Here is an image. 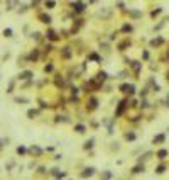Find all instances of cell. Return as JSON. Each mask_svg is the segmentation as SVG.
Segmentation results:
<instances>
[{"label": "cell", "instance_id": "cell-1", "mask_svg": "<svg viewBox=\"0 0 169 180\" xmlns=\"http://www.w3.org/2000/svg\"><path fill=\"white\" fill-rule=\"evenodd\" d=\"M120 90L125 92V94H129V95H132V94L135 92V87H134V85H127V83H124V85L120 87Z\"/></svg>", "mask_w": 169, "mask_h": 180}, {"label": "cell", "instance_id": "cell-2", "mask_svg": "<svg viewBox=\"0 0 169 180\" xmlns=\"http://www.w3.org/2000/svg\"><path fill=\"white\" fill-rule=\"evenodd\" d=\"M125 107H127V102H120V106H118V109H117V114H115V116H122L124 110H125Z\"/></svg>", "mask_w": 169, "mask_h": 180}, {"label": "cell", "instance_id": "cell-3", "mask_svg": "<svg viewBox=\"0 0 169 180\" xmlns=\"http://www.w3.org/2000/svg\"><path fill=\"white\" fill-rule=\"evenodd\" d=\"M93 172H95V168H85L81 177H90V175H93Z\"/></svg>", "mask_w": 169, "mask_h": 180}, {"label": "cell", "instance_id": "cell-4", "mask_svg": "<svg viewBox=\"0 0 169 180\" xmlns=\"http://www.w3.org/2000/svg\"><path fill=\"white\" fill-rule=\"evenodd\" d=\"M39 19H41L44 24H49V22H51V17H49V15H46V14H41V15H39Z\"/></svg>", "mask_w": 169, "mask_h": 180}, {"label": "cell", "instance_id": "cell-5", "mask_svg": "<svg viewBox=\"0 0 169 180\" xmlns=\"http://www.w3.org/2000/svg\"><path fill=\"white\" fill-rule=\"evenodd\" d=\"M32 76V72H24L19 75V78H22V80H27V78H31Z\"/></svg>", "mask_w": 169, "mask_h": 180}, {"label": "cell", "instance_id": "cell-6", "mask_svg": "<svg viewBox=\"0 0 169 180\" xmlns=\"http://www.w3.org/2000/svg\"><path fill=\"white\" fill-rule=\"evenodd\" d=\"M164 139H166V136H164V134H157V136L154 138V143H162Z\"/></svg>", "mask_w": 169, "mask_h": 180}, {"label": "cell", "instance_id": "cell-7", "mask_svg": "<svg viewBox=\"0 0 169 180\" xmlns=\"http://www.w3.org/2000/svg\"><path fill=\"white\" fill-rule=\"evenodd\" d=\"M61 54H63V58H69V56H71V51H69V48H64Z\"/></svg>", "mask_w": 169, "mask_h": 180}, {"label": "cell", "instance_id": "cell-8", "mask_svg": "<svg viewBox=\"0 0 169 180\" xmlns=\"http://www.w3.org/2000/svg\"><path fill=\"white\" fill-rule=\"evenodd\" d=\"M157 156H159V158H161V160H164V158H166V156H168V151H166V149H161V151H159V153H157Z\"/></svg>", "mask_w": 169, "mask_h": 180}, {"label": "cell", "instance_id": "cell-9", "mask_svg": "<svg viewBox=\"0 0 169 180\" xmlns=\"http://www.w3.org/2000/svg\"><path fill=\"white\" fill-rule=\"evenodd\" d=\"M53 177H64V173H63V172H59L58 168H54V170H53Z\"/></svg>", "mask_w": 169, "mask_h": 180}, {"label": "cell", "instance_id": "cell-10", "mask_svg": "<svg viewBox=\"0 0 169 180\" xmlns=\"http://www.w3.org/2000/svg\"><path fill=\"white\" fill-rule=\"evenodd\" d=\"M140 172H144V167L142 165H137L134 170H132V173H140Z\"/></svg>", "mask_w": 169, "mask_h": 180}, {"label": "cell", "instance_id": "cell-11", "mask_svg": "<svg viewBox=\"0 0 169 180\" xmlns=\"http://www.w3.org/2000/svg\"><path fill=\"white\" fill-rule=\"evenodd\" d=\"M132 66H134L135 73H139V70H140V63H139V61H134V63H132Z\"/></svg>", "mask_w": 169, "mask_h": 180}, {"label": "cell", "instance_id": "cell-12", "mask_svg": "<svg viewBox=\"0 0 169 180\" xmlns=\"http://www.w3.org/2000/svg\"><path fill=\"white\" fill-rule=\"evenodd\" d=\"M27 116H29V117H31V119H34V117H36V116H37V110H32V109H31V110H29V112H27Z\"/></svg>", "mask_w": 169, "mask_h": 180}, {"label": "cell", "instance_id": "cell-13", "mask_svg": "<svg viewBox=\"0 0 169 180\" xmlns=\"http://www.w3.org/2000/svg\"><path fill=\"white\" fill-rule=\"evenodd\" d=\"M31 151L36 153V155H41V148H37V146H32V148H31Z\"/></svg>", "mask_w": 169, "mask_h": 180}, {"label": "cell", "instance_id": "cell-14", "mask_svg": "<svg viewBox=\"0 0 169 180\" xmlns=\"http://www.w3.org/2000/svg\"><path fill=\"white\" fill-rule=\"evenodd\" d=\"M74 129H76L78 133H83V131H85V126H83V124H78V126H76Z\"/></svg>", "mask_w": 169, "mask_h": 180}, {"label": "cell", "instance_id": "cell-15", "mask_svg": "<svg viewBox=\"0 0 169 180\" xmlns=\"http://www.w3.org/2000/svg\"><path fill=\"white\" fill-rule=\"evenodd\" d=\"M15 2H17V0H9V2H7V10H10V9H12V5H14Z\"/></svg>", "mask_w": 169, "mask_h": 180}, {"label": "cell", "instance_id": "cell-16", "mask_svg": "<svg viewBox=\"0 0 169 180\" xmlns=\"http://www.w3.org/2000/svg\"><path fill=\"white\" fill-rule=\"evenodd\" d=\"M125 138L132 141V139H135V134H134V133H127V134H125Z\"/></svg>", "mask_w": 169, "mask_h": 180}, {"label": "cell", "instance_id": "cell-17", "mask_svg": "<svg viewBox=\"0 0 169 180\" xmlns=\"http://www.w3.org/2000/svg\"><path fill=\"white\" fill-rule=\"evenodd\" d=\"M47 37L54 41V39H56V34H54V31H49V32H47Z\"/></svg>", "mask_w": 169, "mask_h": 180}, {"label": "cell", "instance_id": "cell-18", "mask_svg": "<svg viewBox=\"0 0 169 180\" xmlns=\"http://www.w3.org/2000/svg\"><path fill=\"white\" fill-rule=\"evenodd\" d=\"M105 78H107V73H98V80H100V82H103V80H105Z\"/></svg>", "mask_w": 169, "mask_h": 180}, {"label": "cell", "instance_id": "cell-19", "mask_svg": "<svg viewBox=\"0 0 169 180\" xmlns=\"http://www.w3.org/2000/svg\"><path fill=\"white\" fill-rule=\"evenodd\" d=\"M17 153H19V155H24V153H26V148H24V146H19V148H17Z\"/></svg>", "mask_w": 169, "mask_h": 180}, {"label": "cell", "instance_id": "cell-20", "mask_svg": "<svg viewBox=\"0 0 169 180\" xmlns=\"http://www.w3.org/2000/svg\"><path fill=\"white\" fill-rule=\"evenodd\" d=\"M3 36L10 37V36H12V29H5V31H3Z\"/></svg>", "mask_w": 169, "mask_h": 180}, {"label": "cell", "instance_id": "cell-21", "mask_svg": "<svg viewBox=\"0 0 169 180\" xmlns=\"http://www.w3.org/2000/svg\"><path fill=\"white\" fill-rule=\"evenodd\" d=\"M164 168H166V167H164V165H159V167H157V170H156V172H157V173H162V172H164Z\"/></svg>", "mask_w": 169, "mask_h": 180}, {"label": "cell", "instance_id": "cell-22", "mask_svg": "<svg viewBox=\"0 0 169 180\" xmlns=\"http://www.w3.org/2000/svg\"><path fill=\"white\" fill-rule=\"evenodd\" d=\"M93 146V139H90V141H86V144H85V148L88 149V148H91Z\"/></svg>", "mask_w": 169, "mask_h": 180}, {"label": "cell", "instance_id": "cell-23", "mask_svg": "<svg viewBox=\"0 0 169 180\" xmlns=\"http://www.w3.org/2000/svg\"><path fill=\"white\" fill-rule=\"evenodd\" d=\"M74 7H76V10H78V12H81V10H83V5H81V3H76Z\"/></svg>", "mask_w": 169, "mask_h": 180}, {"label": "cell", "instance_id": "cell-24", "mask_svg": "<svg viewBox=\"0 0 169 180\" xmlns=\"http://www.w3.org/2000/svg\"><path fill=\"white\" fill-rule=\"evenodd\" d=\"M161 42H162V39H154V41H152V46H156V44H161Z\"/></svg>", "mask_w": 169, "mask_h": 180}, {"label": "cell", "instance_id": "cell-25", "mask_svg": "<svg viewBox=\"0 0 169 180\" xmlns=\"http://www.w3.org/2000/svg\"><path fill=\"white\" fill-rule=\"evenodd\" d=\"M159 14H161V9H157V10H154V12H152V17H156V15H159Z\"/></svg>", "mask_w": 169, "mask_h": 180}, {"label": "cell", "instance_id": "cell-26", "mask_svg": "<svg viewBox=\"0 0 169 180\" xmlns=\"http://www.w3.org/2000/svg\"><path fill=\"white\" fill-rule=\"evenodd\" d=\"M130 15H134V17H139L140 14H139V12H135V10H130Z\"/></svg>", "mask_w": 169, "mask_h": 180}, {"label": "cell", "instance_id": "cell-27", "mask_svg": "<svg viewBox=\"0 0 169 180\" xmlns=\"http://www.w3.org/2000/svg\"><path fill=\"white\" fill-rule=\"evenodd\" d=\"M103 177H105V179H110V177H112V173H110V172H105V173H103Z\"/></svg>", "mask_w": 169, "mask_h": 180}, {"label": "cell", "instance_id": "cell-28", "mask_svg": "<svg viewBox=\"0 0 169 180\" xmlns=\"http://www.w3.org/2000/svg\"><path fill=\"white\" fill-rule=\"evenodd\" d=\"M44 70H46V72H53V66H51V65H47V66H46Z\"/></svg>", "mask_w": 169, "mask_h": 180}, {"label": "cell", "instance_id": "cell-29", "mask_svg": "<svg viewBox=\"0 0 169 180\" xmlns=\"http://www.w3.org/2000/svg\"><path fill=\"white\" fill-rule=\"evenodd\" d=\"M168 82H169V73H168Z\"/></svg>", "mask_w": 169, "mask_h": 180}, {"label": "cell", "instance_id": "cell-30", "mask_svg": "<svg viewBox=\"0 0 169 180\" xmlns=\"http://www.w3.org/2000/svg\"><path fill=\"white\" fill-rule=\"evenodd\" d=\"M0 146H2V144H0Z\"/></svg>", "mask_w": 169, "mask_h": 180}]
</instances>
